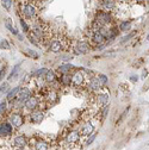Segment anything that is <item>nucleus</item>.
Wrapping results in <instances>:
<instances>
[{"instance_id": "nucleus-1", "label": "nucleus", "mask_w": 149, "mask_h": 150, "mask_svg": "<svg viewBox=\"0 0 149 150\" xmlns=\"http://www.w3.org/2000/svg\"><path fill=\"white\" fill-rule=\"evenodd\" d=\"M41 5L38 0H22L19 3V12L22 18L29 22H36L40 14Z\"/></svg>"}, {"instance_id": "nucleus-2", "label": "nucleus", "mask_w": 149, "mask_h": 150, "mask_svg": "<svg viewBox=\"0 0 149 150\" xmlns=\"http://www.w3.org/2000/svg\"><path fill=\"white\" fill-rule=\"evenodd\" d=\"M90 77L86 75V69L81 70H75V72L70 75V83L75 88H81V87H87V82Z\"/></svg>"}, {"instance_id": "nucleus-3", "label": "nucleus", "mask_w": 149, "mask_h": 150, "mask_svg": "<svg viewBox=\"0 0 149 150\" xmlns=\"http://www.w3.org/2000/svg\"><path fill=\"white\" fill-rule=\"evenodd\" d=\"M107 83V77L103 74H99L97 76H93L91 77L88 82H87V88L90 91H100L104 86Z\"/></svg>"}, {"instance_id": "nucleus-4", "label": "nucleus", "mask_w": 149, "mask_h": 150, "mask_svg": "<svg viewBox=\"0 0 149 150\" xmlns=\"http://www.w3.org/2000/svg\"><path fill=\"white\" fill-rule=\"evenodd\" d=\"M112 19H113L112 12H107V11L100 10L96 14L94 22L97 23L99 26H107V25H110L112 23Z\"/></svg>"}, {"instance_id": "nucleus-5", "label": "nucleus", "mask_w": 149, "mask_h": 150, "mask_svg": "<svg viewBox=\"0 0 149 150\" xmlns=\"http://www.w3.org/2000/svg\"><path fill=\"white\" fill-rule=\"evenodd\" d=\"M41 106V97H36V96H31L29 99L24 101V107L28 111H35V110L40 108Z\"/></svg>"}, {"instance_id": "nucleus-6", "label": "nucleus", "mask_w": 149, "mask_h": 150, "mask_svg": "<svg viewBox=\"0 0 149 150\" xmlns=\"http://www.w3.org/2000/svg\"><path fill=\"white\" fill-rule=\"evenodd\" d=\"M9 120H10V124L13 126V128H17L19 129L20 126L23 125V123H24V117H23V114L20 112H11L10 116H9Z\"/></svg>"}, {"instance_id": "nucleus-7", "label": "nucleus", "mask_w": 149, "mask_h": 150, "mask_svg": "<svg viewBox=\"0 0 149 150\" xmlns=\"http://www.w3.org/2000/svg\"><path fill=\"white\" fill-rule=\"evenodd\" d=\"M92 50V45L88 41H81V42H78L74 46V51L78 55H85V54H88Z\"/></svg>"}, {"instance_id": "nucleus-8", "label": "nucleus", "mask_w": 149, "mask_h": 150, "mask_svg": "<svg viewBox=\"0 0 149 150\" xmlns=\"http://www.w3.org/2000/svg\"><path fill=\"white\" fill-rule=\"evenodd\" d=\"M29 118H30V122L31 123L40 124L44 119V112L42 111V110L37 108V110H35V111H31V113L29 114Z\"/></svg>"}, {"instance_id": "nucleus-9", "label": "nucleus", "mask_w": 149, "mask_h": 150, "mask_svg": "<svg viewBox=\"0 0 149 150\" xmlns=\"http://www.w3.org/2000/svg\"><path fill=\"white\" fill-rule=\"evenodd\" d=\"M13 132V126L9 122L0 123V137H10Z\"/></svg>"}, {"instance_id": "nucleus-10", "label": "nucleus", "mask_w": 149, "mask_h": 150, "mask_svg": "<svg viewBox=\"0 0 149 150\" xmlns=\"http://www.w3.org/2000/svg\"><path fill=\"white\" fill-rule=\"evenodd\" d=\"M44 100L48 102L49 105H53L59 101V93L55 89H48V92L44 94Z\"/></svg>"}, {"instance_id": "nucleus-11", "label": "nucleus", "mask_w": 149, "mask_h": 150, "mask_svg": "<svg viewBox=\"0 0 149 150\" xmlns=\"http://www.w3.org/2000/svg\"><path fill=\"white\" fill-rule=\"evenodd\" d=\"M80 141V131L78 130H70L67 136H66V142L70 144H76Z\"/></svg>"}, {"instance_id": "nucleus-12", "label": "nucleus", "mask_w": 149, "mask_h": 150, "mask_svg": "<svg viewBox=\"0 0 149 150\" xmlns=\"http://www.w3.org/2000/svg\"><path fill=\"white\" fill-rule=\"evenodd\" d=\"M118 3L116 0H101V7L104 9V11L107 12H115L117 10Z\"/></svg>"}, {"instance_id": "nucleus-13", "label": "nucleus", "mask_w": 149, "mask_h": 150, "mask_svg": "<svg viewBox=\"0 0 149 150\" xmlns=\"http://www.w3.org/2000/svg\"><path fill=\"white\" fill-rule=\"evenodd\" d=\"M109 93H104V92H99L96 97V101H97V105L99 107H104L109 104Z\"/></svg>"}, {"instance_id": "nucleus-14", "label": "nucleus", "mask_w": 149, "mask_h": 150, "mask_svg": "<svg viewBox=\"0 0 149 150\" xmlns=\"http://www.w3.org/2000/svg\"><path fill=\"white\" fill-rule=\"evenodd\" d=\"M32 94H31V91L28 88V87H23V88H20L19 89V92H18V96H17V98H16L14 100H18V101H20V102H24L26 99H29Z\"/></svg>"}, {"instance_id": "nucleus-15", "label": "nucleus", "mask_w": 149, "mask_h": 150, "mask_svg": "<svg viewBox=\"0 0 149 150\" xmlns=\"http://www.w3.org/2000/svg\"><path fill=\"white\" fill-rule=\"evenodd\" d=\"M93 131H94V125H93L92 122H86L82 128H81V131H80V135L82 136H90L91 133H93Z\"/></svg>"}, {"instance_id": "nucleus-16", "label": "nucleus", "mask_w": 149, "mask_h": 150, "mask_svg": "<svg viewBox=\"0 0 149 150\" xmlns=\"http://www.w3.org/2000/svg\"><path fill=\"white\" fill-rule=\"evenodd\" d=\"M14 145L19 148V149H23V148H25V145L28 144V139L24 135H19V136H16L14 137Z\"/></svg>"}, {"instance_id": "nucleus-17", "label": "nucleus", "mask_w": 149, "mask_h": 150, "mask_svg": "<svg viewBox=\"0 0 149 150\" xmlns=\"http://www.w3.org/2000/svg\"><path fill=\"white\" fill-rule=\"evenodd\" d=\"M44 79H45L47 83H53V82L56 81V74H55L54 70L48 69L47 70V73L44 74Z\"/></svg>"}, {"instance_id": "nucleus-18", "label": "nucleus", "mask_w": 149, "mask_h": 150, "mask_svg": "<svg viewBox=\"0 0 149 150\" xmlns=\"http://www.w3.org/2000/svg\"><path fill=\"white\" fill-rule=\"evenodd\" d=\"M5 26H6L7 29H9L13 35H18V34H19V32H18V30L13 26V22H12L11 18H6V19H5Z\"/></svg>"}, {"instance_id": "nucleus-19", "label": "nucleus", "mask_w": 149, "mask_h": 150, "mask_svg": "<svg viewBox=\"0 0 149 150\" xmlns=\"http://www.w3.org/2000/svg\"><path fill=\"white\" fill-rule=\"evenodd\" d=\"M19 89H20V87H19V86H17V87H14L12 91H10L9 94H7V101H14V99L17 98V96H18Z\"/></svg>"}, {"instance_id": "nucleus-20", "label": "nucleus", "mask_w": 149, "mask_h": 150, "mask_svg": "<svg viewBox=\"0 0 149 150\" xmlns=\"http://www.w3.org/2000/svg\"><path fill=\"white\" fill-rule=\"evenodd\" d=\"M73 66L72 65H62V66H60L59 67V72L63 75V74H69L70 72L73 70Z\"/></svg>"}, {"instance_id": "nucleus-21", "label": "nucleus", "mask_w": 149, "mask_h": 150, "mask_svg": "<svg viewBox=\"0 0 149 150\" xmlns=\"http://www.w3.org/2000/svg\"><path fill=\"white\" fill-rule=\"evenodd\" d=\"M36 150H49V144L44 141H37L35 143Z\"/></svg>"}, {"instance_id": "nucleus-22", "label": "nucleus", "mask_w": 149, "mask_h": 150, "mask_svg": "<svg viewBox=\"0 0 149 150\" xmlns=\"http://www.w3.org/2000/svg\"><path fill=\"white\" fill-rule=\"evenodd\" d=\"M131 29V22L130 20H123L119 24V30L121 31H129Z\"/></svg>"}, {"instance_id": "nucleus-23", "label": "nucleus", "mask_w": 149, "mask_h": 150, "mask_svg": "<svg viewBox=\"0 0 149 150\" xmlns=\"http://www.w3.org/2000/svg\"><path fill=\"white\" fill-rule=\"evenodd\" d=\"M19 69H20V63H18V65H16L13 67V70L11 72V74L9 75V80H13V79H16V76H17V74L19 72Z\"/></svg>"}, {"instance_id": "nucleus-24", "label": "nucleus", "mask_w": 149, "mask_h": 150, "mask_svg": "<svg viewBox=\"0 0 149 150\" xmlns=\"http://www.w3.org/2000/svg\"><path fill=\"white\" fill-rule=\"evenodd\" d=\"M12 4H13V0H1V5L6 11H11Z\"/></svg>"}, {"instance_id": "nucleus-25", "label": "nucleus", "mask_w": 149, "mask_h": 150, "mask_svg": "<svg viewBox=\"0 0 149 150\" xmlns=\"http://www.w3.org/2000/svg\"><path fill=\"white\" fill-rule=\"evenodd\" d=\"M10 48H11V45H10L9 42H7V39H1V41H0V49L10 50Z\"/></svg>"}, {"instance_id": "nucleus-26", "label": "nucleus", "mask_w": 149, "mask_h": 150, "mask_svg": "<svg viewBox=\"0 0 149 150\" xmlns=\"http://www.w3.org/2000/svg\"><path fill=\"white\" fill-rule=\"evenodd\" d=\"M6 111H7V101L4 100L0 102V116H4L6 113Z\"/></svg>"}, {"instance_id": "nucleus-27", "label": "nucleus", "mask_w": 149, "mask_h": 150, "mask_svg": "<svg viewBox=\"0 0 149 150\" xmlns=\"http://www.w3.org/2000/svg\"><path fill=\"white\" fill-rule=\"evenodd\" d=\"M129 111H130V106H128L127 108H125V110H124V112L122 113V116H121V118H119V119H118V120H117V125H118V124H121V123L123 122V119H124V118H125V117H127V114H128V112H129Z\"/></svg>"}, {"instance_id": "nucleus-28", "label": "nucleus", "mask_w": 149, "mask_h": 150, "mask_svg": "<svg viewBox=\"0 0 149 150\" xmlns=\"http://www.w3.org/2000/svg\"><path fill=\"white\" fill-rule=\"evenodd\" d=\"M20 25H22V28H23V31L28 34V32H29V30H30V28H29V25L26 24V20H25V19L20 18Z\"/></svg>"}, {"instance_id": "nucleus-29", "label": "nucleus", "mask_w": 149, "mask_h": 150, "mask_svg": "<svg viewBox=\"0 0 149 150\" xmlns=\"http://www.w3.org/2000/svg\"><path fill=\"white\" fill-rule=\"evenodd\" d=\"M47 70H48L47 68H42V69H38L37 72H35V73H34V76H35V77H41L42 75H44V74L47 73Z\"/></svg>"}, {"instance_id": "nucleus-30", "label": "nucleus", "mask_w": 149, "mask_h": 150, "mask_svg": "<svg viewBox=\"0 0 149 150\" xmlns=\"http://www.w3.org/2000/svg\"><path fill=\"white\" fill-rule=\"evenodd\" d=\"M25 54L29 55V56H31V57H34V59H38V54H37L36 51H34V50L28 49V50L25 51Z\"/></svg>"}, {"instance_id": "nucleus-31", "label": "nucleus", "mask_w": 149, "mask_h": 150, "mask_svg": "<svg viewBox=\"0 0 149 150\" xmlns=\"http://www.w3.org/2000/svg\"><path fill=\"white\" fill-rule=\"evenodd\" d=\"M6 72H7V68L6 67H3L1 69H0V81L4 80V77L6 75Z\"/></svg>"}, {"instance_id": "nucleus-32", "label": "nucleus", "mask_w": 149, "mask_h": 150, "mask_svg": "<svg viewBox=\"0 0 149 150\" xmlns=\"http://www.w3.org/2000/svg\"><path fill=\"white\" fill-rule=\"evenodd\" d=\"M96 137H97V133H91V138H88V139H87V142H86V145H90V144H92V142L96 139Z\"/></svg>"}, {"instance_id": "nucleus-33", "label": "nucleus", "mask_w": 149, "mask_h": 150, "mask_svg": "<svg viewBox=\"0 0 149 150\" xmlns=\"http://www.w3.org/2000/svg\"><path fill=\"white\" fill-rule=\"evenodd\" d=\"M7 88H9V83L7 82H4L1 86H0V93H3V92H6Z\"/></svg>"}, {"instance_id": "nucleus-34", "label": "nucleus", "mask_w": 149, "mask_h": 150, "mask_svg": "<svg viewBox=\"0 0 149 150\" xmlns=\"http://www.w3.org/2000/svg\"><path fill=\"white\" fill-rule=\"evenodd\" d=\"M134 36H135V34H134V32H132V34H130L129 36H127V37H124V38H123V41H122V42H123V43H124V42H127V41H129V38H131V37H134Z\"/></svg>"}, {"instance_id": "nucleus-35", "label": "nucleus", "mask_w": 149, "mask_h": 150, "mask_svg": "<svg viewBox=\"0 0 149 150\" xmlns=\"http://www.w3.org/2000/svg\"><path fill=\"white\" fill-rule=\"evenodd\" d=\"M116 1L118 3V4H127L128 0H116Z\"/></svg>"}, {"instance_id": "nucleus-36", "label": "nucleus", "mask_w": 149, "mask_h": 150, "mask_svg": "<svg viewBox=\"0 0 149 150\" xmlns=\"http://www.w3.org/2000/svg\"><path fill=\"white\" fill-rule=\"evenodd\" d=\"M131 81H137V76H131Z\"/></svg>"}, {"instance_id": "nucleus-37", "label": "nucleus", "mask_w": 149, "mask_h": 150, "mask_svg": "<svg viewBox=\"0 0 149 150\" xmlns=\"http://www.w3.org/2000/svg\"><path fill=\"white\" fill-rule=\"evenodd\" d=\"M49 150H62V149H61V148H57V147H56V148H53V149H49Z\"/></svg>"}, {"instance_id": "nucleus-38", "label": "nucleus", "mask_w": 149, "mask_h": 150, "mask_svg": "<svg viewBox=\"0 0 149 150\" xmlns=\"http://www.w3.org/2000/svg\"><path fill=\"white\" fill-rule=\"evenodd\" d=\"M0 123H1V116H0Z\"/></svg>"}]
</instances>
